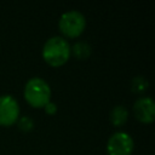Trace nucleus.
I'll return each mask as SVG.
<instances>
[{"label":"nucleus","mask_w":155,"mask_h":155,"mask_svg":"<svg viewBox=\"0 0 155 155\" xmlns=\"http://www.w3.org/2000/svg\"><path fill=\"white\" fill-rule=\"evenodd\" d=\"M70 56V45L68 40L62 36H52L44 44L42 57L52 67L64 64Z\"/></svg>","instance_id":"nucleus-1"},{"label":"nucleus","mask_w":155,"mask_h":155,"mask_svg":"<svg viewBox=\"0 0 155 155\" xmlns=\"http://www.w3.org/2000/svg\"><path fill=\"white\" fill-rule=\"evenodd\" d=\"M51 97V88L42 78H31L24 86V98L34 108H44Z\"/></svg>","instance_id":"nucleus-2"},{"label":"nucleus","mask_w":155,"mask_h":155,"mask_svg":"<svg viewBox=\"0 0 155 155\" xmlns=\"http://www.w3.org/2000/svg\"><path fill=\"white\" fill-rule=\"evenodd\" d=\"M58 27L67 38H76L84 31L86 27V18L80 11L69 10L62 13L58 21Z\"/></svg>","instance_id":"nucleus-3"},{"label":"nucleus","mask_w":155,"mask_h":155,"mask_svg":"<svg viewBox=\"0 0 155 155\" xmlns=\"http://www.w3.org/2000/svg\"><path fill=\"white\" fill-rule=\"evenodd\" d=\"M133 145V139L128 133L117 131L109 137L107 151L109 155H131Z\"/></svg>","instance_id":"nucleus-4"},{"label":"nucleus","mask_w":155,"mask_h":155,"mask_svg":"<svg viewBox=\"0 0 155 155\" xmlns=\"http://www.w3.org/2000/svg\"><path fill=\"white\" fill-rule=\"evenodd\" d=\"M19 117V104L11 94L0 96V126L13 125Z\"/></svg>","instance_id":"nucleus-5"},{"label":"nucleus","mask_w":155,"mask_h":155,"mask_svg":"<svg viewBox=\"0 0 155 155\" xmlns=\"http://www.w3.org/2000/svg\"><path fill=\"white\" fill-rule=\"evenodd\" d=\"M134 116L145 124L153 122L155 119V103L151 97H139L133 104Z\"/></svg>","instance_id":"nucleus-6"},{"label":"nucleus","mask_w":155,"mask_h":155,"mask_svg":"<svg viewBox=\"0 0 155 155\" xmlns=\"http://www.w3.org/2000/svg\"><path fill=\"white\" fill-rule=\"evenodd\" d=\"M110 121L114 126H122L128 117V111L124 105H115L109 114Z\"/></svg>","instance_id":"nucleus-7"},{"label":"nucleus","mask_w":155,"mask_h":155,"mask_svg":"<svg viewBox=\"0 0 155 155\" xmlns=\"http://www.w3.org/2000/svg\"><path fill=\"white\" fill-rule=\"evenodd\" d=\"M70 52L79 59H86L91 54V46L85 41H78L70 47Z\"/></svg>","instance_id":"nucleus-8"},{"label":"nucleus","mask_w":155,"mask_h":155,"mask_svg":"<svg viewBox=\"0 0 155 155\" xmlns=\"http://www.w3.org/2000/svg\"><path fill=\"white\" fill-rule=\"evenodd\" d=\"M148 85H149L148 80L142 75L134 76L132 79V82H131V87H132L133 92H143L148 88Z\"/></svg>","instance_id":"nucleus-9"},{"label":"nucleus","mask_w":155,"mask_h":155,"mask_svg":"<svg viewBox=\"0 0 155 155\" xmlns=\"http://www.w3.org/2000/svg\"><path fill=\"white\" fill-rule=\"evenodd\" d=\"M18 126H19V128L23 130V131H29V130L33 128V126H34V121H33V119L29 117V116H23V117L19 119V121H18Z\"/></svg>","instance_id":"nucleus-10"},{"label":"nucleus","mask_w":155,"mask_h":155,"mask_svg":"<svg viewBox=\"0 0 155 155\" xmlns=\"http://www.w3.org/2000/svg\"><path fill=\"white\" fill-rule=\"evenodd\" d=\"M44 108L47 114H56V111H57V105L53 102H48Z\"/></svg>","instance_id":"nucleus-11"}]
</instances>
